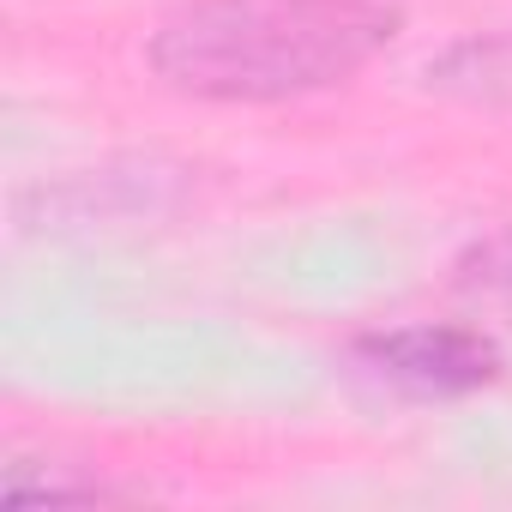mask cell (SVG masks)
<instances>
[{
  "mask_svg": "<svg viewBox=\"0 0 512 512\" xmlns=\"http://www.w3.org/2000/svg\"><path fill=\"white\" fill-rule=\"evenodd\" d=\"M452 284L470 302H488V308L512 314V223L494 229V235H482V241H470L458 253V278Z\"/></svg>",
  "mask_w": 512,
  "mask_h": 512,
  "instance_id": "3",
  "label": "cell"
},
{
  "mask_svg": "<svg viewBox=\"0 0 512 512\" xmlns=\"http://www.w3.org/2000/svg\"><path fill=\"white\" fill-rule=\"evenodd\" d=\"M115 488L91 482V476H61V470H43L31 476L25 458L7 464V506H37V500H109Z\"/></svg>",
  "mask_w": 512,
  "mask_h": 512,
  "instance_id": "4",
  "label": "cell"
},
{
  "mask_svg": "<svg viewBox=\"0 0 512 512\" xmlns=\"http://www.w3.org/2000/svg\"><path fill=\"white\" fill-rule=\"evenodd\" d=\"M398 31V0H187L145 61L181 97L296 103L350 85Z\"/></svg>",
  "mask_w": 512,
  "mask_h": 512,
  "instance_id": "1",
  "label": "cell"
},
{
  "mask_svg": "<svg viewBox=\"0 0 512 512\" xmlns=\"http://www.w3.org/2000/svg\"><path fill=\"white\" fill-rule=\"evenodd\" d=\"M356 362L410 398H464L500 374V350L476 326H392L356 338Z\"/></svg>",
  "mask_w": 512,
  "mask_h": 512,
  "instance_id": "2",
  "label": "cell"
}]
</instances>
